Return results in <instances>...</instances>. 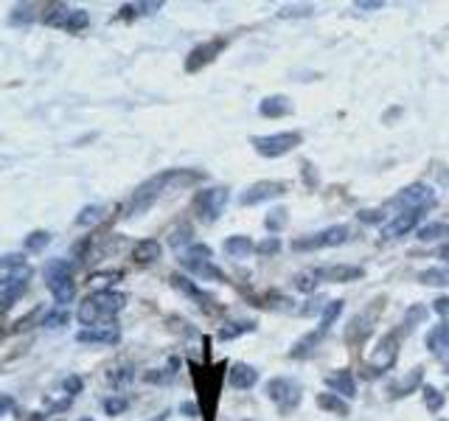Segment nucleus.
Returning <instances> with one entry per match:
<instances>
[{
    "mask_svg": "<svg viewBox=\"0 0 449 421\" xmlns=\"http://www.w3.org/2000/svg\"><path fill=\"white\" fill-rule=\"evenodd\" d=\"M205 174L202 171H188V169H169V171H160L155 177H149L146 183H141L127 205V217H141L146 210L174 185H191V183H199Z\"/></svg>",
    "mask_w": 449,
    "mask_h": 421,
    "instance_id": "obj_1",
    "label": "nucleus"
},
{
    "mask_svg": "<svg viewBox=\"0 0 449 421\" xmlns=\"http://www.w3.org/2000/svg\"><path fill=\"white\" fill-rule=\"evenodd\" d=\"M127 306V295L116 292V289H98L93 295L84 298V303L79 306V321L82 326H98V323H109L116 314Z\"/></svg>",
    "mask_w": 449,
    "mask_h": 421,
    "instance_id": "obj_2",
    "label": "nucleus"
},
{
    "mask_svg": "<svg viewBox=\"0 0 449 421\" xmlns=\"http://www.w3.org/2000/svg\"><path fill=\"white\" fill-rule=\"evenodd\" d=\"M45 284H48V292L59 309H65L76 298V281L70 275V261H65V259H51L45 264Z\"/></svg>",
    "mask_w": 449,
    "mask_h": 421,
    "instance_id": "obj_3",
    "label": "nucleus"
},
{
    "mask_svg": "<svg viewBox=\"0 0 449 421\" xmlns=\"http://www.w3.org/2000/svg\"><path fill=\"white\" fill-rule=\"evenodd\" d=\"M429 205H435V191L427 185V183H410L404 185L396 197H390L385 202V210L393 208V210H427Z\"/></svg>",
    "mask_w": 449,
    "mask_h": 421,
    "instance_id": "obj_4",
    "label": "nucleus"
},
{
    "mask_svg": "<svg viewBox=\"0 0 449 421\" xmlns=\"http://www.w3.org/2000/svg\"><path fill=\"white\" fill-rule=\"evenodd\" d=\"M228 197H231V191L224 188V185H211V188L197 191V197H194V210H197V217H199L202 222L213 225V222L222 217L224 205H228Z\"/></svg>",
    "mask_w": 449,
    "mask_h": 421,
    "instance_id": "obj_5",
    "label": "nucleus"
},
{
    "mask_svg": "<svg viewBox=\"0 0 449 421\" xmlns=\"http://www.w3.org/2000/svg\"><path fill=\"white\" fill-rule=\"evenodd\" d=\"M300 132L289 130V132H273V135H253L250 144L261 158H284L289 155L295 146H300Z\"/></svg>",
    "mask_w": 449,
    "mask_h": 421,
    "instance_id": "obj_6",
    "label": "nucleus"
},
{
    "mask_svg": "<svg viewBox=\"0 0 449 421\" xmlns=\"http://www.w3.org/2000/svg\"><path fill=\"white\" fill-rule=\"evenodd\" d=\"M213 250L208 247V245H191V247H185L183 250V256H180V264L185 267V270H191V273H197V275H202V278H213V281H224V273L219 270V267H213Z\"/></svg>",
    "mask_w": 449,
    "mask_h": 421,
    "instance_id": "obj_7",
    "label": "nucleus"
},
{
    "mask_svg": "<svg viewBox=\"0 0 449 421\" xmlns=\"http://www.w3.org/2000/svg\"><path fill=\"white\" fill-rule=\"evenodd\" d=\"M349 239V228L346 225H331V228H323L312 236H300L292 242V250L298 253H312V250H326V247H340L343 242Z\"/></svg>",
    "mask_w": 449,
    "mask_h": 421,
    "instance_id": "obj_8",
    "label": "nucleus"
},
{
    "mask_svg": "<svg viewBox=\"0 0 449 421\" xmlns=\"http://www.w3.org/2000/svg\"><path fill=\"white\" fill-rule=\"evenodd\" d=\"M45 23L48 26H56V29H65V31H84L90 26V15L84 9H68L62 3H54L45 9Z\"/></svg>",
    "mask_w": 449,
    "mask_h": 421,
    "instance_id": "obj_9",
    "label": "nucleus"
},
{
    "mask_svg": "<svg viewBox=\"0 0 449 421\" xmlns=\"http://www.w3.org/2000/svg\"><path fill=\"white\" fill-rule=\"evenodd\" d=\"M267 396H270V401H275V407L281 413H292L300 404V399H303L300 396V385L292 382V379H287V376L270 379L267 382Z\"/></svg>",
    "mask_w": 449,
    "mask_h": 421,
    "instance_id": "obj_10",
    "label": "nucleus"
},
{
    "mask_svg": "<svg viewBox=\"0 0 449 421\" xmlns=\"http://www.w3.org/2000/svg\"><path fill=\"white\" fill-rule=\"evenodd\" d=\"M228 37H213V40H208V43H202V45H197V48H191V54L185 56V70L188 73H197V70H202L205 65H211L224 48H228Z\"/></svg>",
    "mask_w": 449,
    "mask_h": 421,
    "instance_id": "obj_11",
    "label": "nucleus"
},
{
    "mask_svg": "<svg viewBox=\"0 0 449 421\" xmlns=\"http://www.w3.org/2000/svg\"><path fill=\"white\" fill-rule=\"evenodd\" d=\"M396 357H399V335L393 332V335L382 337V343L376 346L374 357L368 360L371 376H376V374H385V371H390V368H393V362H396Z\"/></svg>",
    "mask_w": 449,
    "mask_h": 421,
    "instance_id": "obj_12",
    "label": "nucleus"
},
{
    "mask_svg": "<svg viewBox=\"0 0 449 421\" xmlns=\"http://www.w3.org/2000/svg\"><path fill=\"white\" fill-rule=\"evenodd\" d=\"M29 275H31L29 267L15 270V273H0V309H6L12 306V300H17V295L29 284Z\"/></svg>",
    "mask_w": 449,
    "mask_h": 421,
    "instance_id": "obj_13",
    "label": "nucleus"
},
{
    "mask_svg": "<svg viewBox=\"0 0 449 421\" xmlns=\"http://www.w3.org/2000/svg\"><path fill=\"white\" fill-rule=\"evenodd\" d=\"M79 343H90V346H112L121 340V326L116 321L109 323H98V326H87L76 335Z\"/></svg>",
    "mask_w": 449,
    "mask_h": 421,
    "instance_id": "obj_14",
    "label": "nucleus"
},
{
    "mask_svg": "<svg viewBox=\"0 0 449 421\" xmlns=\"http://www.w3.org/2000/svg\"><path fill=\"white\" fill-rule=\"evenodd\" d=\"M281 194H287V183H281V180H259L239 197V202L242 205H259V202L275 199Z\"/></svg>",
    "mask_w": 449,
    "mask_h": 421,
    "instance_id": "obj_15",
    "label": "nucleus"
},
{
    "mask_svg": "<svg viewBox=\"0 0 449 421\" xmlns=\"http://www.w3.org/2000/svg\"><path fill=\"white\" fill-rule=\"evenodd\" d=\"M424 220V210L418 208V210H402V214H396L393 220H388L385 222V228H382V236L385 239H399V236H407L410 231H416L418 228V222Z\"/></svg>",
    "mask_w": 449,
    "mask_h": 421,
    "instance_id": "obj_16",
    "label": "nucleus"
},
{
    "mask_svg": "<svg viewBox=\"0 0 449 421\" xmlns=\"http://www.w3.org/2000/svg\"><path fill=\"white\" fill-rule=\"evenodd\" d=\"M317 281H328V284H346V281H360L365 275L363 267H354V264H328V267H320L314 270Z\"/></svg>",
    "mask_w": 449,
    "mask_h": 421,
    "instance_id": "obj_17",
    "label": "nucleus"
},
{
    "mask_svg": "<svg viewBox=\"0 0 449 421\" xmlns=\"http://www.w3.org/2000/svg\"><path fill=\"white\" fill-rule=\"evenodd\" d=\"M224 379H228V385L236 388V390H248V388H253L259 382V371L253 365H248V362H234L228 368V376Z\"/></svg>",
    "mask_w": 449,
    "mask_h": 421,
    "instance_id": "obj_18",
    "label": "nucleus"
},
{
    "mask_svg": "<svg viewBox=\"0 0 449 421\" xmlns=\"http://www.w3.org/2000/svg\"><path fill=\"white\" fill-rule=\"evenodd\" d=\"M326 385H328L331 393H337V396H346V399H354V396H357V379H354V374H351L349 368L328 374V376H326Z\"/></svg>",
    "mask_w": 449,
    "mask_h": 421,
    "instance_id": "obj_19",
    "label": "nucleus"
},
{
    "mask_svg": "<svg viewBox=\"0 0 449 421\" xmlns=\"http://www.w3.org/2000/svg\"><path fill=\"white\" fill-rule=\"evenodd\" d=\"M259 113L264 118H284L292 113V101L287 95H267L261 104H259Z\"/></svg>",
    "mask_w": 449,
    "mask_h": 421,
    "instance_id": "obj_20",
    "label": "nucleus"
},
{
    "mask_svg": "<svg viewBox=\"0 0 449 421\" xmlns=\"http://www.w3.org/2000/svg\"><path fill=\"white\" fill-rule=\"evenodd\" d=\"M421 379H424V368H413L407 376H402L399 382H393V385L388 388V396H390V399H402V396L413 393L416 388H421Z\"/></svg>",
    "mask_w": 449,
    "mask_h": 421,
    "instance_id": "obj_21",
    "label": "nucleus"
},
{
    "mask_svg": "<svg viewBox=\"0 0 449 421\" xmlns=\"http://www.w3.org/2000/svg\"><path fill=\"white\" fill-rule=\"evenodd\" d=\"M427 349L432 354H443L449 349V321H441L427 332Z\"/></svg>",
    "mask_w": 449,
    "mask_h": 421,
    "instance_id": "obj_22",
    "label": "nucleus"
},
{
    "mask_svg": "<svg viewBox=\"0 0 449 421\" xmlns=\"http://www.w3.org/2000/svg\"><path fill=\"white\" fill-rule=\"evenodd\" d=\"M253 250H256V245H253V239L250 236H242V234H236V236H231V239H224V253H228L231 259H248V256H253Z\"/></svg>",
    "mask_w": 449,
    "mask_h": 421,
    "instance_id": "obj_23",
    "label": "nucleus"
},
{
    "mask_svg": "<svg viewBox=\"0 0 449 421\" xmlns=\"http://www.w3.org/2000/svg\"><path fill=\"white\" fill-rule=\"evenodd\" d=\"M160 253H163V247H160L158 239H141V242L132 247V259H135L138 264H152V261L160 259Z\"/></svg>",
    "mask_w": 449,
    "mask_h": 421,
    "instance_id": "obj_24",
    "label": "nucleus"
},
{
    "mask_svg": "<svg viewBox=\"0 0 449 421\" xmlns=\"http://www.w3.org/2000/svg\"><path fill=\"white\" fill-rule=\"evenodd\" d=\"M317 407L320 410H326V413H334V415H349L351 413V407H349V401H343V396H337V393H331V390H326V393H317Z\"/></svg>",
    "mask_w": 449,
    "mask_h": 421,
    "instance_id": "obj_25",
    "label": "nucleus"
},
{
    "mask_svg": "<svg viewBox=\"0 0 449 421\" xmlns=\"http://www.w3.org/2000/svg\"><path fill=\"white\" fill-rule=\"evenodd\" d=\"M289 225V210L284 208V205H278V208H270L267 210V217H264V228L275 236V234H281L284 228Z\"/></svg>",
    "mask_w": 449,
    "mask_h": 421,
    "instance_id": "obj_26",
    "label": "nucleus"
},
{
    "mask_svg": "<svg viewBox=\"0 0 449 421\" xmlns=\"http://www.w3.org/2000/svg\"><path fill=\"white\" fill-rule=\"evenodd\" d=\"M250 332H256V323H253V321H234V323H228V326H222L216 337H219L222 343H228V340H236V337L250 335Z\"/></svg>",
    "mask_w": 449,
    "mask_h": 421,
    "instance_id": "obj_27",
    "label": "nucleus"
},
{
    "mask_svg": "<svg viewBox=\"0 0 449 421\" xmlns=\"http://www.w3.org/2000/svg\"><path fill=\"white\" fill-rule=\"evenodd\" d=\"M172 281H174V286H177L183 295H188V298H191V300H197L199 306L211 303V298H208V295H205V292H202V289H199L194 281H188L185 275H172Z\"/></svg>",
    "mask_w": 449,
    "mask_h": 421,
    "instance_id": "obj_28",
    "label": "nucleus"
},
{
    "mask_svg": "<svg viewBox=\"0 0 449 421\" xmlns=\"http://www.w3.org/2000/svg\"><path fill=\"white\" fill-rule=\"evenodd\" d=\"M343 306H346L343 300H328V303H326V309L320 312V326H317L320 335H326V332L334 326V321L343 314Z\"/></svg>",
    "mask_w": 449,
    "mask_h": 421,
    "instance_id": "obj_29",
    "label": "nucleus"
},
{
    "mask_svg": "<svg viewBox=\"0 0 449 421\" xmlns=\"http://www.w3.org/2000/svg\"><path fill=\"white\" fill-rule=\"evenodd\" d=\"M320 332H312V335H306V337H300L295 346H292V351H289V357L292 360H306V357H312V351H314V346L320 343Z\"/></svg>",
    "mask_w": 449,
    "mask_h": 421,
    "instance_id": "obj_30",
    "label": "nucleus"
},
{
    "mask_svg": "<svg viewBox=\"0 0 449 421\" xmlns=\"http://www.w3.org/2000/svg\"><path fill=\"white\" fill-rule=\"evenodd\" d=\"M443 236H449V225L446 222H429V225L418 228V239L421 242H438Z\"/></svg>",
    "mask_w": 449,
    "mask_h": 421,
    "instance_id": "obj_31",
    "label": "nucleus"
},
{
    "mask_svg": "<svg viewBox=\"0 0 449 421\" xmlns=\"http://www.w3.org/2000/svg\"><path fill=\"white\" fill-rule=\"evenodd\" d=\"M101 220H104V205H87V208L79 210L76 225L87 228V225H96V222H101Z\"/></svg>",
    "mask_w": 449,
    "mask_h": 421,
    "instance_id": "obj_32",
    "label": "nucleus"
},
{
    "mask_svg": "<svg viewBox=\"0 0 449 421\" xmlns=\"http://www.w3.org/2000/svg\"><path fill=\"white\" fill-rule=\"evenodd\" d=\"M163 3H127L124 9H121V15L119 17H124V20H132V17H144V15H152V12H158Z\"/></svg>",
    "mask_w": 449,
    "mask_h": 421,
    "instance_id": "obj_33",
    "label": "nucleus"
},
{
    "mask_svg": "<svg viewBox=\"0 0 449 421\" xmlns=\"http://www.w3.org/2000/svg\"><path fill=\"white\" fill-rule=\"evenodd\" d=\"M34 9H37L34 3H20V6H15V12H12L9 23H12V26H29V23L37 17V12H34Z\"/></svg>",
    "mask_w": 449,
    "mask_h": 421,
    "instance_id": "obj_34",
    "label": "nucleus"
},
{
    "mask_svg": "<svg viewBox=\"0 0 449 421\" xmlns=\"http://www.w3.org/2000/svg\"><path fill=\"white\" fill-rule=\"evenodd\" d=\"M418 281H421L424 286H446V284H449V273H443V270L432 267V270L418 273Z\"/></svg>",
    "mask_w": 449,
    "mask_h": 421,
    "instance_id": "obj_35",
    "label": "nucleus"
},
{
    "mask_svg": "<svg viewBox=\"0 0 449 421\" xmlns=\"http://www.w3.org/2000/svg\"><path fill=\"white\" fill-rule=\"evenodd\" d=\"M424 404H427V410H429V413H441V410H443V404H446V399H443V393H441L438 388L427 385V388H424Z\"/></svg>",
    "mask_w": 449,
    "mask_h": 421,
    "instance_id": "obj_36",
    "label": "nucleus"
},
{
    "mask_svg": "<svg viewBox=\"0 0 449 421\" xmlns=\"http://www.w3.org/2000/svg\"><path fill=\"white\" fill-rule=\"evenodd\" d=\"M48 242H51V234H48V231H34V234H29V236H26L23 247H26V250H31V253H37V250H43Z\"/></svg>",
    "mask_w": 449,
    "mask_h": 421,
    "instance_id": "obj_37",
    "label": "nucleus"
},
{
    "mask_svg": "<svg viewBox=\"0 0 449 421\" xmlns=\"http://www.w3.org/2000/svg\"><path fill=\"white\" fill-rule=\"evenodd\" d=\"M427 321V309L424 306H410L407 312H404V329H416L418 323H424Z\"/></svg>",
    "mask_w": 449,
    "mask_h": 421,
    "instance_id": "obj_38",
    "label": "nucleus"
},
{
    "mask_svg": "<svg viewBox=\"0 0 449 421\" xmlns=\"http://www.w3.org/2000/svg\"><path fill=\"white\" fill-rule=\"evenodd\" d=\"M68 321H70V312L56 309V312L45 314V318H43V326H45V329H59V326H68Z\"/></svg>",
    "mask_w": 449,
    "mask_h": 421,
    "instance_id": "obj_39",
    "label": "nucleus"
},
{
    "mask_svg": "<svg viewBox=\"0 0 449 421\" xmlns=\"http://www.w3.org/2000/svg\"><path fill=\"white\" fill-rule=\"evenodd\" d=\"M23 267H26V259L17 256V253L0 256V273H15V270H23Z\"/></svg>",
    "mask_w": 449,
    "mask_h": 421,
    "instance_id": "obj_40",
    "label": "nucleus"
},
{
    "mask_svg": "<svg viewBox=\"0 0 449 421\" xmlns=\"http://www.w3.org/2000/svg\"><path fill=\"white\" fill-rule=\"evenodd\" d=\"M169 245L172 247H191V228L188 225H180V228H174L172 231V239H169Z\"/></svg>",
    "mask_w": 449,
    "mask_h": 421,
    "instance_id": "obj_41",
    "label": "nucleus"
},
{
    "mask_svg": "<svg viewBox=\"0 0 449 421\" xmlns=\"http://www.w3.org/2000/svg\"><path fill=\"white\" fill-rule=\"evenodd\" d=\"M130 407V401L124 399V396H112V399H104V413L107 415H119V413H124Z\"/></svg>",
    "mask_w": 449,
    "mask_h": 421,
    "instance_id": "obj_42",
    "label": "nucleus"
},
{
    "mask_svg": "<svg viewBox=\"0 0 449 421\" xmlns=\"http://www.w3.org/2000/svg\"><path fill=\"white\" fill-rule=\"evenodd\" d=\"M295 286H298L300 292H314V286H317V275H314V270H312V273H300V275H295Z\"/></svg>",
    "mask_w": 449,
    "mask_h": 421,
    "instance_id": "obj_43",
    "label": "nucleus"
},
{
    "mask_svg": "<svg viewBox=\"0 0 449 421\" xmlns=\"http://www.w3.org/2000/svg\"><path fill=\"white\" fill-rule=\"evenodd\" d=\"M278 250H281V239L278 236H267L261 245H256V253H261V256H273Z\"/></svg>",
    "mask_w": 449,
    "mask_h": 421,
    "instance_id": "obj_44",
    "label": "nucleus"
},
{
    "mask_svg": "<svg viewBox=\"0 0 449 421\" xmlns=\"http://www.w3.org/2000/svg\"><path fill=\"white\" fill-rule=\"evenodd\" d=\"M306 15H312V6H287V9H281V17H306Z\"/></svg>",
    "mask_w": 449,
    "mask_h": 421,
    "instance_id": "obj_45",
    "label": "nucleus"
},
{
    "mask_svg": "<svg viewBox=\"0 0 449 421\" xmlns=\"http://www.w3.org/2000/svg\"><path fill=\"white\" fill-rule=\"evenodd\" d=\"M65 390H68V396H76L82 390V379L79 376H68L65 379Z\"/></svg>",
    "mask_w": 449,
    "mask_h": 421,
    "instance_id": "obj_46",
    "label": "nucleus"
},
{
    "mask_svg": "<svg viewBox=\"0 0 449 421\" xmlns=\"http://www.w3.org/2000/svg\"><path fill=\"white\" fill-rule=\"evenodd\" d=\"M385 3H382V0H360V3H357V9H363V12H374V9H382Z\"/></svg>",
    "mask_w": 449,
    "mask_h": 421,
    "instance_id": "obj_47",
    "label": "nucleus"
},
{
    "mask_svg": "<svg viewBox=\"0 0 449 421\" xmlns=\"http://www.w3.org/2000/svg\"><path fill=\"white\" fill-rule=\"evenodd\" d=\"M432 309H435L438 314H449V298H438V300L432 303Z\"/></svg>",
    "mask_w": 449,
    "mask_h": 421,
    "instance_id": "obj_48",
    "label": "nucleus"
},
{
    "mask_svg": "<svg viewBox=\"0 0 449 421\" xmlns=\"http://www.w3.org/2000/svg\"><path fill=\"white\" fill-rule=\"evenodd\" d=\"M360 220H363V222H379V220H382V214H379V210H363Z\"/></svg>",
    "mask_w": 449,
    "mask_h": 421,
    "instance_id": "obj_49",
    "label": "nucleus"
},
{
    "mask_svg": "<svg viewBox=\"0 0 449 421\" xmlns=\"http://www.w3.org/2000/svg\"><path fill=\"white\" fill-rule=\"evenodd\" d=\"M12 407H15V399H12V396H0V415L9 413Z\"/></svg>",
    "mask_w": 449,
    "mask_h": 421,
    "instance_id": "obj_50",
    "label": "nucleus"
},
{
    "mask_svg": "<svg viewBox=\"0 0 449 421\" xmlns=\"http://www.w3.org/2000/svg\"><path fill=\"white\" fill-rule=\"evenodd\" d=\"M438 259H441L443 264H449V242H446V245H441V250H438Z\"/></svg>",
    "mask_w": 449,
    "mask_h": 421,
    "instance_id": "obj_51",
    "label": "nucleus"
},
{
    "mask_svg": "<svg viewBox=\"0 0 449 421\" xmlns=\"http://www.w3.org/2000/svg\"><path fill=\"white\" fill-rule=\"evenodd\" d=\"M183 413H188V415H197V404H183Z\"/></svg>",
    "mask_w": 449,
    "mask_h": 421,
    "instance_id": "obj_52",
    "label": "nucleus"
},
{
    "mask_svg": "<svg viewBox=\"0 0 449 421\" xmlns=\"http://www.w3.org/2000/svg\"><path fill=\"white\" fill-rule=\"evenodd\" d=\"M441 183L449 188V169H446V171H441Z\"/></svg>",
    "mask_w": 449,
    "mask_h": 421,
    "instance_id": "obj_53",
    "label": "nucleus"
},
{
    "mask_svg": "<svg viewBox=\"0 0 449 421\" xmlns=\"http://www.w3.org/2000/svg\"><path fill=\"white\" fill-rule=\"evenodd\" d=\"M79 421H93V418H90V415H84V418H79Z\"/></svg>",
    "mask_w": 449,
    "mask_h": 421,
    "instance_id": "obj_54",
    "label": "nucleus"
}]
</instances>
